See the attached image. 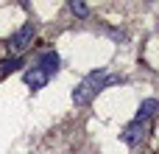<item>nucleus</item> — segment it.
Segmentation results:
<instances>
[{
  "label": "nucleus",
  "instance_id": "f257e3e1",
  "mask_svg": "<svg viewBox=\"0 0 159 154\" xmlns=\"http://www.w3.org/2000/svg\"><path fill=\"white\" fill-rule=\"evenodd\" d=\"M120 79L117 76H109V73H103V70H98V73H89L75 90H73V101H75V107H87L103 87H109V84H117Z\"/></svg>",
  "mask_w": 159,
  "mask_h": 154
},
{
  "label": "nucleus",
  "instance_id": "f03ea898",
  "mask_svg": "<svg viewBox=\"0 0 159 154\" xmlns=\"http://www.w3.org/2000/svg\"><path fill=\"white\" fill-rule=\"evenodd\" d=\"M34 34H36V25H34V22H25L20 31H14V34H11V39H8V48H11V53H14V56H20L25 48H31V39H34Z\"/></svg>",
  "mask_w": 159,
  "mask_h": 154
},
{
  "label": "nucleus",
  "instance_id": "7ed1b4c3",
  "mask_svg": "<svg viewBox=\"0 0 159 154\" xmlns=\"http://www.w3.org/2000/svg\"><path fill=\"white\" fill-rule=\"evenodd\" d=\"M22 79H25V84H28L31 90H42V87L50 81V73H45V70L36 65V67H28V70L22 73Z\"/></svg>",
  "mask_w": 159,
  "mask_h": 154
},
{
  "label": "nucleus",
  "instance_id": "20e7f679",
  "mask_svg": "<svg viewBox=\"0 0 159 154\" xmlns=\"http://www.w3.org/2000/svg\"><path fill=\"white\" fill-rule=\"evenodd\" d=\"M143 137H145V126H143L140 121H131V123L123 129V135H120V140H123L126 146H137V143H143Z\"/></svg>",
  "mask_w": 159,
  "mask_h": 154
},
{
  "label": "nucleus",
  "instance_id": "39448f33",
  "mask_svg": "<svg viewBox=\"0 0 159 154\" xmlns=\"http://www.w3.org/2000/svg\"><path fill=\"white\" fill-rule=\"evenodd\" d=\"M39 67L53 76V73L59 70V53H56V51H45V53L39 56Z\"/></svg>",
  "mask_w": 159,
  "mask_h": 154
},
{
  "label": "nucleus",
  "instance_id": "423d86ee",
  "mask_svg": "<svg viewBox=\"0 0 159 154\" xmlns=\"http://www.w3.org/2000/svg\"><path fill=\"white\" fill-rule=\"evenodd\" d=\"M157 109H159V101H157V98H145V101L140 104V109H137V121H140V123H143V121H148Z\"/></svg>",
  "mask_w": 159,
  "mask_h": 154
},
{
  "label": "nucleus",
  "instance_id": "0eeeda50",
  "mask_svg": "<svg viewBox=\"0 0 159 154\" xmlns=\"http://www.w3.org/2000/svg\"><path fill=\"white\" fill-rule=\"evenodd\" d=\"M17 67H22V59H20V56L3 59V62H0V76H8V73H14Z\"/></svg>",
  "mask_w": 159,
  "mask_h": 154
},
{
  "label": "nucleus",
  "instance_id": "6e6552de",
  "mask_svg": "<svg viewBox=\"0 0 159 154\" xmlns=\"http://www.w3.org/2000/svg\"><path fill=\"white\" fill-rule=\"evenodd\" d=\"M70 11H73V14H78V17H87V11H89V8H87L84 3H78V0H73V3H70Z\"/></svg>",
  "mask_w": 159,
  "mask_h": 154
}]
</instances>
